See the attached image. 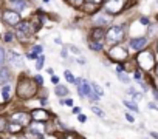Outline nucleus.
Returning a JSON list of instances; mask_svg holds the SVG:
<instances>
[{
	"label": "nucleus",
	"mask_w": 158,
	"mask_h": 139,
	"mask_svg": "<svg viewBox=\"0 0 158 139\" xmlns=\"http://www.w3.org/2000/svg\"><path fill=\"white\" fill-rule=\"evenodd\" d=\"M17 94L25 99L33 97L36 94V82L31 79H22L17 85Z\"/></svg>",
	"instance_id": "obj_1"
},
{
	"label": "nucleus",
	"mask_w": 158,
	"mask_h": 139,
	"mask_svg": "<svg viewBox=\"0 0 158 139\" xmlns=\"http://www.w3.org/2000/svg\"><path fill=\"white\" fill-rule=\"evenodd\" d=\"M124 39V30L121 28V26H112L107 33H106V40H107V43L112 46H115L116 43H119L121 40Z\"/></svg>",
	"instance_id": "obj_2"
},
{
	"label": "nucleus",
	"mask_w": 158,
	"mask_h": 139,
	"mask_svg": "<svg viewBox=\"0 0 158 139\" xmlns=\"http://www.w3.org/2000/svg\"><path fill=\"white\" fill-rule=\"evenodd\" d=\"M136 60H138V65H139L143 70H146V71H149V70H152V68L155 66V59H153V56H152L150 51H143V53H139L138 57H136Z\"/></svg>",
	"instance_id": "obj_3"
},
{
	"label": "nucleus",
	"mask_w": 158,
	"mask_h": 139,
	"mask_svg": "<svg viewBox=\"0 0 158 139\" xmlns=\"http://www.w3.org/2000/svg\"><path fill=\"white\" fill-rule=\"evenodd\" d=\"M123 8H124L123 0H109V2L106 3V11L110 13V14H118Z\"/></svg>",
	"instance_id": "obj_4"
},
{
	"label": "nucleus",
	"mask_w": 158,
	"mask_h": 139,
	"mask_svg": "<svg viewBox=\"0 0 158 139\" xmlns=\"http://www.w3.org/2000/svg\"><path fill=\"white\" fill-rule=\"evenodd\" d=\"M126 57H127V51L123 46H119V45L112 46V50H110V59H113V60H124Z\"/></svg>",
	"instance_id": "obj_5"
},
{
	"label": "nucleus",
	"mask_w": 158,
	"mask_h": 139,
	"mask_svg": "<svg viewBox=\"0 0 158 139\" xmlns=\"http://www.w3.org/2000/svg\"><path fill=\"white\" fill-rule=\"evenodd\" d=\"M11 122H13V124H17V125H20V127L28 125V124H30V114H28V113H14V114L11 116Z\"/></svg>",
	"instance_id": "obj_6"
},
{
	"label": "nucleus",
	"mask_w": 158,
	"mask_h": 139,
	"mask_svg": "<svg viewBox=\"0 0 158 139\" xmlns=\"http://www.w3.org/2000/svg\"><path fill=\"white\" fill-rule=\"evenodd\" d=\"M3 20H6L10 25H19L20 23V16L16 11L6 10V11H3Z\"/></svg>",
	"instance_id": "obj_7"
},
{
	"label": "nucleus",
	"mask_w": 158,
	"mask_h": 139,
	"mask_svg": "<svg viewBox=\"0 0 158 139\" xmlns=\"http://www.w3.org/2000/svg\"><path fill=\"white\" fill-rule=\"evenodd\" d=\"M79 93H81V96H87L89 99H96V96H93V91H92V87L87 84V81H82L81 85H79Z\"/></svg>",
	"instance_id": "obj_8"
},
{
	"label": "nucleus",
	"mask_w": 158,
	"mask_h": 139,
	"mask_svg": "<svg viewBox=\"0 0 158 139\" xmlns=\"http://www.w3.org/2000/svg\"><path fill=\"white\" fill-rule=\"evenodd\" d=\"M146 45H147V40H146L144 37H138V39H133V40L130 42V46H132V50H135V51L144 50Z\"/></svg>",
	"instance_id": "obj_9"
},
{
	"label": "nucleus",
	"mask_w": 158,
	"mask_h": 139,
	"mask_svg": "<svg viewBox=\"0 0 158 139\" xmlns=\"http://www.w3.org/2000/svg\"><path fill=\"white\" fill-rule=\"evenodd\" d=\"M31 116H33V119L36 121V122H45L48 117H50V114L45 111V110H34L33 113H31Z\"/></svg>",
	"instance_id": "obj_10"
},
{
	"label": "nucleus",
	"mask_w": 158,
	"mask_h": 139,
	"mask_svg": "<svg viewBox=\"0 0 158 139\" xmlns=\"http://www.w3.org/2000/svg\"><path fill=\"white\" fill-rule=\"evenodd\" d=\"M10 62L14 65V66H23V59H22V56H19L17 53H10Z\"/></svg>",
	"instance_id": "obj_11"
},
{
	"label": "nucleus",
	"mask_w": 158,
	"mask_h": 139,
	"mask_svg": "<svg viewBox=\"0 0 158 139\" xmlns=\"http://www.w3.org/2000/svg\"><path fill=\"white\" fill-rule=\"evenodd\" d=\"M104 37H106V33H104L101 28H96V30L92 31V39H93L95 42H99V40L104 39Z\"/></svg>",
	"instance_id": "obj_12"
},
{
	"label": "nucleus",
	"mask_w": 158,
	"mask_h": 139,
	"mask_svg": "<svg viewBox=\"0 0 158 139\" xmlns=\"http://www.w3.org/2000/svg\"><path fill=\"white\" fill-rule=\"evenodd\" d=\"M10 81V71L6 68H2L0 70V84H6Z\"/></svg>",
	"instance_id": "obj_13"
},
{
	"label": "nucleus",
	"mask_w": 158,
	"mask_h": 139,
	"mask_svg": "<svg viewBox=\"0 0 158 139\" xmlns=\"http://www.w3.org/2000/svg\"><path fill=\"white\" fill-rule=\"evenodd\" d=\"M44 130H45V127H44V124H42V122H34V124L31 125V130H30V131H33V133H37V134H39V133H42Z\"/></svg>",
	"instance_id": "obj_14"
},
{
	"label": "nucleus",
	"mask_w": 158,
	"mask_h": 139,
	"mask_svg": "<svg viewBox=\"0 0 158 139\" xmlns=\"http://www.w3.org/2000/svg\"><path fill=\"white\" fill-rule=\"evenodd\" d=\"M56 94H57L59 97H62V96H67V94H68V90H67V87L56 85Z\"/></svg>",
	"instance_id": "obj_15"
},
{
	"label": "nucleus",
	"mask_w": 158,
	"mask_h": 139,
	"mask_svg": "<svg viewBox=\"0 0 158 139\" xmlns=\"http://www.w3.org/2000/svg\"><path fill=\"white\" fill-rule=\"evenodd\" d=\"M11 2H13L19 10H25V8H27V2H25V0H11Z\"/></svg>",
	"instance_id": "obj_16"
},
{
	"label": "nucleus",
	"mask_w": 158,
	"mask_h": 139,
	"mask_svg": "<svg viewBox=\"0 0 158 139\" xmlns=\"http://www.w3.org/2000/svg\"><path fill=\"white\" fill-rule=\"evenodd\" d=\"M124 105L129 108V110H132V111H136L138 113V107H136V104L135 102H130V101H124Z\"/></svg>",
	"instance_id": "obj_17"
},
{
	"label": "nucleus",
	"mask_w": 158,
	"mask_h": 139,
	"mask_svg": "<svg viewBox=\"0 0 158 139\" xmlns=\"http://www.w3.org/2000/svg\"><path fill=\"white\" fill-rule=\"evenodd\" d=\"M95 22L98 23V25H104V23H107L109 22V19L106 17V16H102V14H99L96 19H95Z\"/></svg>",
	"instance_id": "obj_18"
},
{
	"label": "nucleus",
	"mask_w": 158,
	"mask_h": 139,
	"mask_svg": "<svg viewBox=\"0 0 158 139\" xmlns=\"http://www.w3.org/2000/svg\"><path fill=\"white\" fill-rule=\"evenodd\" d=\"M8 128H10V133H17V131L22 128V127H20V125H17V124H13V122H11Z\"/></svg>",
	"instance_id": "obj_19"
},
{
	"label": "nucleus",
	"mask_w": 158,
	"mask_h": 139,
	"mask_svg": "<svg viewBox=\"0 0 158 139\" xmlns=\"http://www.w3.org/2000/svg\"><path fill=\"white\" fill-rule=\"evenodd\" d=\"M92 88H93V91H95V93H96L98 96H102V94H104V91H102V88H101L99 85L93 84V85H92Z\"/></svg>",
	"instance_id": "obj_20"
},
{
	"label": "nucleus",
	"mask_w": 158,
	"mask_h": 139,
	"mask_svg": "<svg viewBox=\"0 0 158 139\" xmlns=\"http://www.w3.org/2000/svg\"><path fill=\"white\" fill-rule=\"evenodd\" d=\"M129 93H130V94H132V97H133V99H135V101H139V99H141V97H143V96H141V94H139V93H136V91H135V90H133V88H130V90H129Z\"/></svg>",
	"instance_id": "obj_21"
},
{
	"label": "nucleus",
	"mask_w": 158,
	"mask_h": 139,
	"mask_svg": "<svg viewBox=\"0 0 158 139\" xmlns=\"http://www.w3.org/2000/svg\"><path fill=\"white\" fill-rule=\"evenodd\" d=\"M90 48L95 50V51H101V50H102V45H101L99 42H93V43L90 45Z\"/></svg>",
	"instance_id": "obj_22"
},
{
	"label": "nucleus",
	"mask_w": 158,
	"mask_h": 139,
	"mask_svg": "<svg viewBox=\"0 0 158 139\" xmlns=\"http://www.w3.org/2000/svg\"><path fill=\"white\" fill-rule=\"evenodd\" d=\"M44 59H45L44 56H39V57H37V62H36V70H40V68H42V65H44Z\"/></svg>",
	"instance_id": "obj_23"
},
{
	"label": "nucleus",
	"mask_w": 158,
	"mask_h": 139,
	"mask_svg": "<svg viewBox=\"0 0 158 139\" xmlns=\"http://www.w3.org/2000/svg\"><path fill=\"white\" fill-rule=\"evenodd\" d=\"M17 28H19V30H22V31H25V33H27V31H30V25H28V23H19V25H17Z\"/></svg>",
	"instance_id": "obj_24"
},
{
	"label": "nucleus",
	"mask_w": 158,
	"mask_h": 139,
	"mask_svg": "<svg viewBox=\"0 0 158 139\" xmlns=\"http://www.w3.org/2000/svg\"><path fill=\"white\" fill-rule=\"evenodd\" d=\"M92 110H93V113H95V114H98V116L104 117V111H102L101 108H98V107H92Z\"/></svg>",
	"instance_id": "obj_25"
},
{
	"label": "nucleus",
	"mask_w": 158,
	"mask_h": 139,
	"mask_svg": "<svg viewBox=\"0 0 158 139\" xmlns=\"http://www.w3.org/2000/svg\"><path fill=\"white\" fill-rule=\"evenodd\" d=\"M65 77H67V81H68V82L74 84V77H73V74H71L70 71H65Z\"/></svg>",
	"instance_id": "obj_26"
},
{
	"label": "nucleus",
	"mask_w": 158,
	"mask_h": 139,
	"mask_svg": "<svg viewBox=\"0 0 158 139\" xmlns=\"http://www.w3.org/2000/svg\"><path fill=\"white\" fill-rule=\"evenodd\" d=\"M3 99H5V101L10 99V87H5V88H3Z\"/></svg>",
	"instance_id": "obj_27"
},
{
	"label": "nucleus",
	"mask_w": 158,
	"mask_h": 139,
	"mask_svg": "<svg viewBox=\"0 0 158 139\" xmlns=\"http://www.w3.org/2000/svg\"><path fill=\"white\" fill-rule=\"evenodd\" d=\"M62 139H76V134L74 133H65L62 136Z\"/></svg>",
	"instance_id": "obj_28"
},
{
	"label": "nucleus",
	"mask_w": 158,
	"mask_h": 139,
	"mask_svg": "<svg viewBox=\"0 0 158 139\" xmlns=\"http://www.w3.org/2000/svg\"><path fill=\"white\" fill-rule=\"evenodd\" d=\"M84 2H85V0H71V5H74V6H82Z\"/></svg>",
	"instance_id": "obj_29"
},
{
	"label": "nucleus",
	"mask_w": 158,
	"mask_h": 139,
	"mask_svg": "<svg viewBox=\"0 0 158 139\" xmlns=\"http://www.w3.org/2000/svg\"><path fill=\"white\" fill-rule=\"evenodd\" d=\"M5 128H6V121L3 117H0V131L5 130Z\"/></svg>",
	"instance_id": "obj_30"
},
{
	"label": "nucleus",
	"mask_w": 158,
	"mask_h": 139,
	"mask_svg": "<svg viewBox=\"0 0 158 139\" xmlns=\"http://www.w3.org/2000/svg\"><path fill=\"white\" fill-rule=\"evenodd\" d=\"M3 62H5V51H3V48H0V65Z\"/></svg>",
	"instance_id": "obj_31"
},
{
	"label": "nucleus",
	"mask_w": 158,
	"mask_h": 139,
	"mask_svg": "<svg viewBox=\"0 0 158 139\" xmlns=\"http://www.w3.org/2000/svg\"><path fill=\"white\" fill-rule=\"evenodd\" d=\"M34 82H36L37 85H42V84H44V79H42V76H40V74H37V76H36V79H34Z\"/></svg>",
	"instance_id": "obj_32"
},
{
	"label": "nucleus",
	"mask_w": 158,
	"mask_h": 139,
	"mask_svg": "<svg viewBox=\"0 0 158 139\" xmlns=\"http://www.w3.org/2000/svg\"><path fill=\"white\" fill-rule=\"evenodd\" d=\"M118 77H119L123 82H129V77H127L126 74H123V73H118Z\"/></svg>",
	"instance_id": "obj_33"
},
{
	"label": "nucleus",
	"mask_w": 158,
	"mask_h": 139,
	"mask_svg": "<svg viewBox=\"0 0 158 139\" xmlns=\"http://www.w3.org/2000/svg\"><path fill=\"white\" fill-rule=\"evenodd\" d=\"M42 51V46H39V45H36L34 48H33V53H36V54H39Z\"/></svg>",
	"instance_id": "obj_34"
},
{
	"label": "nucleus",
	"mask_w": 158,
	"mask_h": 139,
	"mask_svg": "<svg viewBox=\"0 0 158 139\" xmlns=\"http://www.w3.org/2000/svg\"><path fill=\"white\" fill-rule=\"evenodd\" d=\"M77 119H79V122H85V121H87V117H85L84 114H79V117H77Z\"/></svg>",
	"instance_id": "obj_35"
},
{
	"label": "nucleus",
	"mask_w": 158,
	"mask_h": 139,
	"mask_svg": "<svg viewBox=\"0 0 158 139\" xmlns=\"http://www.w3.org/2000/svg\"><path fill=\"white\" fill-rule=\"evenodd\" d=\"M39 56L36 54V53H31V54H28V59H37Z\"/></svg>",
	"instance_id": "obj_36"
},
{
	"label": "nucleus",
	"mask_w": 158,
	"mask_h": 139,
	"mask_svg": "<svg viewBox=\"0 0 158 139\" xmlns=\"http://www.w3.org/2000/svg\"><path fill=\"white\" fill-rule=\"evenodd\" d=\"M149 108H150V110H158V107H156L153 102H150V104H149Z\"/></svg>",
	"instance_id": "obj_37"
},
{
	"label": "nucleus",
	"mask_w": 158,
	"mask_h": 139,
	"mask_svg": "<svg viewBox=\"0 0 158 139\" xmlns=\"http://www.w3.org/2000/svg\"><path fill=\"white\" fill-rule=\"evenodd\" d=\"M126 119H127V121H129V122H133V121H135V119H133V116H132V114H126Z\"/></svg>",
	"instance_id": "obj_38"
},
{
	"label": "nucleus",
	"mask_w": 158,
	"mask_h": 139,
	"mask_svg": "<svg viewBox=\"0 0 158 139\" xmlns=\"http://www.w3.org/2000/svg\"><path fill=\"white\" fill-rule=\"evenodd\" d=\"M141 23H143V25H149V20H147L146 17H143V19H141Z\"/></svg>",
	"instance_id": "obj_39"
},
{
	"label": "nucleus",
	"mask_w": 158,
	"mask_h": 139,
	"mask_svg": "<svg viewBox=\"0 0 158 139\" xmlns=\"http://www.w3.org/2000/svg\"><path fill=\"white\" fill-rule=\"evenodd\" d=\"M89 2H92V3H96V5H99L102 0H89Z\"/></svg>",
	"instance_id": "obj_40"
},
{
	"label": "nucleus",
	"mask_w": 158,
	"mask_h": 139,
	"mask_svg": "<svg viewBox=\"0 0 158 139\" xmlns=\"http://www.w3.org/2000/svg\"><path fill=\"white\" fill-rule=\"evenodd\" d=\"M51 82H53V84H57V82H59V79H57L56 76H53V79H51Z\"/></svg>",
	"instance_id": "obj_41"
},
{
	"label": "nucleus",
	"mask_w": 158,
	"mask_h": 139,
	"mask_svg": "<svg viewBox=\"0 0 158 139\" xmlns=\"http://www.w3.org/2000/svg\"><path fill=\"white\" fill-rule=\"evenodd\" d=\"M70 50H71V51H73V53H79V50H77V48H74V46H71V48H70Z\"/></svg>",
	"instance_id": "obj_42"
},
{
	"label": "nucleus",
	"mask_w": 158,
	"mask_h": 139,
	"mask_svg": "<svg viewBox=\"0 0 158 139\" xmlns=\"http://www.w3.org/2000/svg\"><path fill=\"white\" fill-rule=\"evenodd\" d=\"M47 139H57V137H54V136H48Z\"/></svg>",
	"instance_id": "obj_43"
},
{
	"label": "nucleus",
	"mask_w": 158,
	"mask_h": 139,
	"mask_svg": "<svg viewBox=\"0 0 158 139\" xmlns=\"http://www.w3.org/2000/svg\"><path fill=\"white\" fill-rule=\"evenodd\" d=\"M155 73H156V76H158V65H156V70H155Z\"/></svg>",
	"instance_id": "obj_44"
}]
</instances>
